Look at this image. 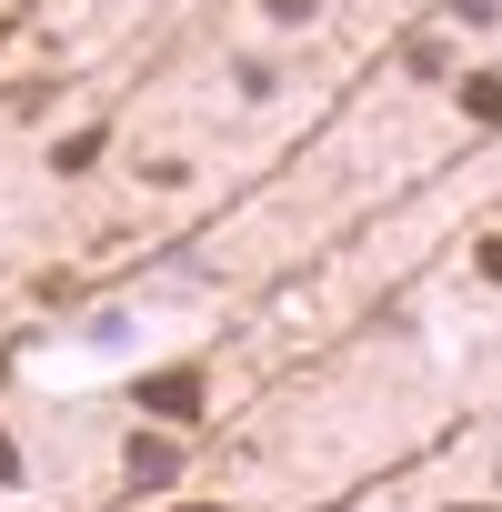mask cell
<instances>
[{
	"mask_svg": "<svg viewBox=\"0 0 502 512\" xmlns=\"http://www.w3.org/2000/svg\"><path fill=\"white\" fill-rule=\"evenodd\" d=\"M452 512H492V502H452Z\"/></svg>",
	"mask_w": 502,
	"mask_h": 512,
	"instance_id": "cell-11",
	"label": "cell"
},
{
	"mask_svg": "<svg viewBox=\"0 0 502 512\" xmlns=\"http://www.w3.org/2000/svg\"><path fill=\"white\" fill-rule=\"evenodd\" d=\"M91 161H101V131H71V141L51 151V171H91Z\"/></svg>",
	"mask_w": 502,
	"mask_h": 512,
	"instance_id": "cell-5",
	"label": "cell"
},
{
	"mask_svg": "<svg viewBox=\"0 0 502 512\" xmlns=\"http://www.w3.org/2000/svg\"><path fill=\"white\" fill-rule=\"evenodd\" d=\"M0 482H21V442L11 432H0Z\"/></svg>",
	"mask_w": 502,
	"mask_h": 512,
	"instance_id": "cell-8",
	"label": "cell"
},
{
	"mask_svg": "<svg viewBox=\"0 0 502 512\" xmlns=\"http://www.w3.org/2000/svg\"><path fill=\"white\" fill-rule=\"evenodd\" d=\"M131 472H141V482H171V472H181V442H171V432H141V442H131Z\"/></svg>",
	"mask_w": 502,
	"mask_h": 512,
	"instance_id": "cell-2",
	"label": "cell"
},
{
	"mask_svg": "<svg viewBox=\"0 0 502 512\" xmlns=\"http://www.w3.org/2000/svg\"><path fill=\"white\" fill-rule=\"evenodd\" d=\"M492 11H502V0H452V21H472V31H482Z\"/></svg>",
	"mask_w": 502,
	"mask_h": 512,
	"instance_id": "cell-7",
	"label": "cell"
},
{
	"mask_svg": "<svg viewBox=\"0 0 502 512\" xmlns=\"http://www.w3.org/2000/svg\"><path fill=\"white\" fill-rule=\"evenodd\" d=\"M482 272H492V282H502V231H492V241H482Z\"/></svg>",
	"mask_w": 502,
	"mask_h": 512,
	"instance_id": "cell-9",
	"label": "cell"
},
{
	"mask_svg": "<svg viewBox=\"0 0 502 512\" xmlns=\"http://www.w3.org/2000/svg\"><path fill=\"white\" fill-rule=\"evenodd\" d=\"M402 61H412V81H452V51H442L432 31H412V51H402Z\"/></svg>",
	"mask_w": 502,
	"mask_h": 512,
	"instance_id": "cell-4",
	"label": "cell"
},
{
	"mask_svg": "<svg viewBox=\"0 0 502 512\" xmlns=\"http://www.w3.org/2000/svg\"><path fill=\"white\" fill-rule=\"evenodd\" d=\"M131 402H141L151 422H181V432H191V422H201V402H211V382H201V372L181 362V372H151V382H141Z\"/></svg>",
	"mask_w": 502,
	"mask_h": 512,
	"instance_id": "cell-1",
	"label": "cell"
},
{
	"mask_svg": "<svg viewBox=\"0 0 502 512\" xmlns=\"http://www.w3.org/2000/svg\"><path fill=\"white\" fill-rule=\"evenodd\" d=\"M452 91H462V111H472V121H482V131H492V121H502V71H462V81H452Z\"/></svg>",
	"mask_w": 502,
	"mask_h": 512,
	"instance_id": "cell-3",
	"label": "cell"
},
{
	"mask_svg": "<svg viewBox=\"0 0 502 512\" xmlns=\"http://www.w3.org/2000/svg\"><path fill=\"white\" fill-rule=\"evenodd\" d=\"M262 11H272V21H282V31H302V21H312V11H322V0H262Z\"/></svg>",
	"mask_w": 502,
	"mask_h": 512,
	"instance_id": "cell-6",
	"label": "cell"
},
{
	"mask_svg": "<svg viewBox=\"0 0 502 512\" xmlns=\"http://www.w3.org/2000/svg\"><path fill=\"white\" fill-rule=\"evenodd\" d=\"M171 512H231V502H171Z\"/></svg>",
	"mask_w": 502,
	"mask_h": 512,
	"instance_id": "cell-10",
	"label": "cell"
}]
</instances>
